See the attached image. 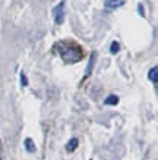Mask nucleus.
<instances>
[{"mask_svg":"<svg viewBox=\"0 0 158 160\" xmlns=\"http://www.w3.org/2000/svg\"><path fill=\"white\" fill-rule=\"evenodd\" d=\"M60 56L63 58V60H66V62H78V60H81L82 58V50L81 47H78V46H67V44H62L60 46Z\"/></svg>","mask_w":158,"mask_h":160,"instance_id":"f257e3e1","label":"nucleus"},{"mask_svg":"<svg viewBox=\"0 0 158 160\" xmlns=\"http://www.w3.org/2000/svg\"><path fill=\"white\" fill-rule=\"evenodd\" d=\"M54 21H56V24H63V21H65V2H60L59 6L54 9Z\"/></svg>","mask_w":158,"mask_h":160,"instance_id":"f03ea898","label":"nucleus"},{"mask_svg":"<svg viewBox=\"0 0 158 160\" xmlns=\"http://www.w3.org/2000/svg\"><path fill=\"white\" fill-rule=\"evenodd\" d=\"M126 2H127V0H105L104 6L107 9H117V8L125 5Z\"/></svg>","mask_w":158,"mask_h":160,"instance_id":"7ed1b4c3","label":"nucleus"},{"mask_svg":"<svg viewBox=\"0 0 158 160\" xmlns=\"http://www.w3.org/2000/svg\"><path fill=\"white\" fill-rule=\"evenodd\" d=\"M157 71H158L157 66H154V68L151 69V71H149V75H148L149 79H151V81H152L154 84H157V82H158V77H157V73H158V72H157Z\"/></svg>","mask_w":158,"mask_h":160,"instance_id":"20e7f679","label":"nucleus"},{"mask_svg":"<svg viewBox=\"0 0 158 160\" xmlns=\"http://www.w3.org/2000/svg\"><path fill=\"white\" fill-rule=\"evenodd\" d=\"M25 147H26V150H28L29 153H34V151H35V144L32 142L31 138H26V140H25Z\"/></svg>","mask_w":158,"mask_h":160,"instance_id":"39448f33","label":"nucleus"},{"mask_svg":"<svg viewBox=\"0 0 158 160\" xmlns=\"http://www.w3.org/2000/svg\"><path fill=\"white\" fill-rule=\"evenodd\" d=\"M76 146H78V140H76V138H73V140H70V142L67 144L66 148H67L69 151H73L75 148H76Z\"/></svg>","mask_w":158,"mask_h":160,"instance_id":"423d86ee","label":"nucleus"},{"mask_svg":"<svg viewBox=\"0 0 158 160\" xmlns=\"http://www.w3.org/2000/svg\"><path fill=\"white\" fill-rule=\"evenodd\" d=\"M119 102V98L116 97V96H110V97L107 98V100H105V104H116V103Z\"/></svg>","mask_w":158,"mask_h":160,"instance_id":"0eeeda50","label":"nucleus"},{"mask_svg":"<svg viewBox=\"0 0 158 160\" xmlns=\"http://www.w3.org/2000/svg\"><path fill=\"white\" fill-rule=\"evenodd\" d=\"M119 47H120L119 43H116V41H114V43H111V49H110V52H111L113 54L117 53V52H119Z\"/></svg>","mask_w":158,"mask_h":160,"instance_id":"6e6552de","label":"nucleus"},{"mask_svg":"<svg viewBox=\"0 0 158 160\" xmlns=\"http://www.w3.org/2000/svg\"><path fill=\"white\" fill-rule=\"evenodd\" d=\"M21 81H24V85H26V78H25V75H24V73L21 75Z\"/></svg>","mask_w":158,"mask_h":160,"instance_id":"1a4fd4ad","label":"nucleus"}]
</instances>
